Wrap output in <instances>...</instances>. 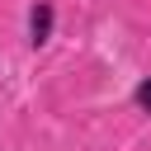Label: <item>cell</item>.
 <instances>
[{
	"label": "cell",
	"instance_id": "1",
	"mask_svg": "<svg viewBox=\"0 0 151 151\" xmlns=\"http://www.w3.org/2000/svg\"><path fill=\"white\" fill-rule=\"evenodd\" d=\"M61 33V5L57 0H28L24 5V47L28 52H47Z\"/></svg>",
	"mask_w": 151,
	"mask_h": 151
},
{
	"label": "cell",
	"instance_id": "2",
	"mask_svg": "<svg viewBox=\"0 0 151 151\" xmlns=\"http://www.w3.org/2000/svg\"><path fill=\"white\" fill-rule=\"evenodd\" d=\"M127 104H132V113H142V118H151V71L132 80V90H127Z\"/></svg>",
	"mask_w": 151,
	"mask_h": 151
}]
</instances>
